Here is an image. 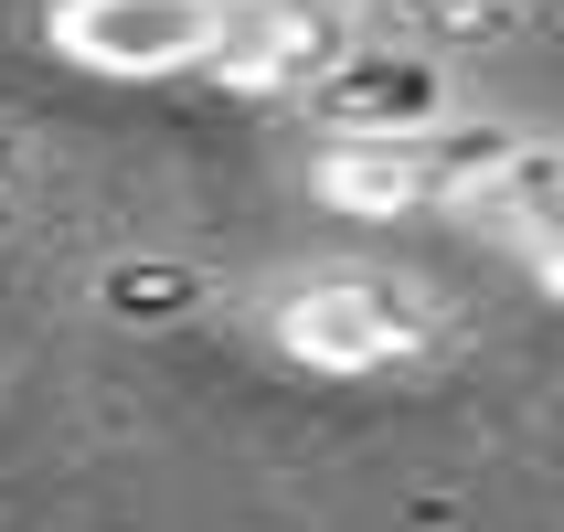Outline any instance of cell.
I'll list each match as a JSON object with an SVG mask.
<instances>
[{
	"instance_id": "1",
	"label": "cell",
	"mask_w": 564,
	"mask_h": 532,
	"mask_svg": "<svg viewBox=\"0 0 564 532\" xmlns=\"http://www.w3.org/2000/svg\"><path fill=\"white\" fill-rule=\"evenodd\" d=\"M267 351L319 383H383L447 351V319L383 267H319V278L267 298Z\"/></svg>"
},
{
	"instance_id": "2",
	"label": "cell",
	"mask_w": 564,
	"mask_h": 532,
	"mask_svg": "<svg viewBox=\"0 0 564 532\" xmlns=\"http://www.w3.org/2000/svg\"><path fill=\"white\" fill-rule=\"evenodd\" d=\"M214 32H224L214 0H54V11H43V43H54L75 75H107V86L203 75Z\"/></svg>"
},
{
	"instance_id": "3",
	"label": "cell",
	"mask_w": 564,
	"mask_h": 532,
	"mask_svg": "<svg viewBox=\"0 0 564 532\" xmlns=\"http://www.w3.org/2000/svg\"><path fill=\"white\" fill-rule=\"evenodd\" d=\"M319 139H415V128H447L458 118V86H447L437 54H415V43H351L341 64H319L310 86L288 96Z\"/></svg>"
},
{
	"instance_id": "4",
	"label": "cell",
	"mask_w": 564,
	"mask_h": 532,
	"mask_svg": "<svg viewBox=\"0 0 564 532\" xmlns=\"http://www.w3.org/2000/svg\"><path fill=\"white\" fill-rule=\"evenodd\" d=\"M362 32H373L362 0H246V11H224L203 75H214L224 96H299L319 64H341Z\"/></svg>"
},
{
	"instance_id": "5",
	"label": "cell",
	"mask_w": 564,
	"mask_h": 532,
	"mask_svg": "<svg viewBox=\"0 0 564 532\" xmlns=\"http://www.w3.org/2000/svg\"><path fill=\"white\" fill-rule=\"evenodd\" d=\"M96 298H107L118 319H192V310H203V278H192V267H150V256H139V267H107V278H96Z\"/></svg>"
},
{
	"instance_id": "6",
	"label": "cell",
	"mask_w": 564,
	"mask_h": 532,
	"mask_svg": "<svg viewBox=\"0 0 564 532\" xmlns=\"http://www.w3.org/2000/svg\"><path fill=\"white\" fill-rule=\"evenodd\" d=\"M362 11H383V22H415V32H479V22H501L511 0H362Z\"/></svg>"
},
{
	"instance_id": "7",
	"label": "cell",
	"mask_w": 564,
	"mask_h": 532,
	"mask_svg": "<svg viewBox=\"0 0 564 532\" xmlns=\"http://www.w3.org/2000/svg\"><path fill=\"white\" fill-rule=\"evenodd\" d=\"M522 267H533L543 298H564V203H554L543 224H522Z\"/></svg>"
},
{
	"instance_id": "8",
	"label": "cell",
	"mask_w": 564,
	"mask_h": 532,
	"mask_svg": "<svg viewBox=\"0 0 564 532\" xmlns=\"http://www.w3.org/2000/svg\"><path fill=\"white\" fill-rule=\"evenodd\" d=\"M214 11H246V0H214Z\"/></svg>"
}]
</instances>
